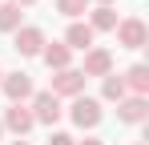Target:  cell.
Instances as JSON below:
<instances>
[{
    "label": "cell",
    "instance_id": "obj_12",
    "mask_svg": "<svg viewBox=\"0 0 149 145\" xmlns=\"http://www.w3.org/2000/svg\"><path fill=\"white\" fill-rule=\"evenodd\" d=\"M121 81H125V89H133L137 97H145V93H149V65H133Z\"/></svg>",
    "mask_w": 149,
    "mask_h": 145
},
{
    "label": "cell",
    "instance_id": "obj_2",
    "mask_svg": "<svg viewBox=\"0 0 149 145\" xmlns=\"http://www.w3.org/2000/svg\"><path fill=\"white\" fill-rule=\"evenodd\" d=\"M28 113H32V121H40V125H56L65 109H61V97H52L49 89H45V93L32 97V109H28Z\"/></svg>",
    "mask_w": 149,
    "mask_h": 145
},
{
    "label": "cell",
    "instance_id": "obj_17",
    "mask_svg": "<svg viewBox=\"0 0 149 145\" xmlns=\"http://www.w3.org/2000/svg\"><path fill=\"white\" fill-rule=\"evenodd\" d=\"M49 145H77V141L69 137V133H52V137H49Z\"/></svg>",
    "mask_w": 149,
    "mask_h": 145
},
{
    "label": "cell",
    "instance_id": "obj_11",
    "mask_svg": "<svg viewBox=\"0 0 149 145\" xmlns=\"http://www.w3.org/2000/svg\"><path fill=\"white\" fill-rule=\"evenodd\" d=\"M89 28H93V32H113V28H117V12H113V4H97Z\"/></svg>",
    "mask_w": 149,
    "mask_h": 145
},
{
    "label": "cell",
    "instance_id": "obj_22",
    "mask_svg": "<svg viewBox=\"0 0 149 145\" xmlns=\"http://www.w3.org/2000/svg\"><path fill=\"white\" fill-rule=\"evenodd\" d=\"M0 133H4V125H0Z\"/></svg>",
    "mask_w": 149,
    "mask_h": 145
},
{
    "label": "cell",
    "instance_id": "obj_9",
    "mask_svg": "<svg viewBox=\"0 0 149 145\" xmlns=\"http://www.w3.org/2000/svg\"><path fill=\"white\" fill-rule=\"evenodd\" d=\"M0 125H4V129H12L16 137H24L36 121H32V113H28L24 105H8V113H4V121H0Z\"/></svg>",
    "mask_w": 149,
    "mask_h": 145
},
{
    "label": "cell",
    "instance_id": "obj_4",
    "mask_svg": "<svg viewBox=\"0 0 149 145\" xmlns=\"http://www.w3.org/2000/svg\"><path fill=\"white\" fill-rule=\"evenodd\" d=\"M0 89H4V97H8V101H12V105H20V101H24V97H32V77H28V72H4V77H0Z\"/></svg>",
    "mask_w": 149,
    "mask_h": 145
},
{
    "label": "cell",
    "instance_id": "obj_1",
    "mask_svg": "<svg viewBox=\"0 0 149 145\" xmlns=\"http://www.w3.org/2000/svg\"><path fill=\"white\" fill-rule=\"evenodd\" d=\"M113 32H117L121 48H145V40H149V28H145L141 16H125V20H117Z\"/></svg>",
    "mask_w": 149,
    "mask_h": 145
},
{
    "label": "cell",
    "instance_id": "obj_18",
    "mask_svg": "<svg viewBox=\"0 0 149 145\" xmlns=\"http://www.w3.org/2000/svg\"><path fill=\"white\" fill-rule=\"evenodd\" d=\"M77 145H101V141H97V137H85V141H77Z\"/></svg>",
    "mask_w": 149,
    "mask_h": 145
},
{
    "label": "cell",
    "instance_id": "obj_13",
    "mask_svg": "<svg viewBox=\"0 0 149 145\" xmlns=\"http://www.w3.org/2000/svg\"><path fill=\"white\" fill-rule=\"evenodd\" d=\"M40 56H45V65H49V69H69V56H73V52H69V48L65 45H45L40 48Z\"/></svg>",
    "mask_w": 149,
    "mask_h": 145
},
{
    "label": "cell",
    "instance_id": "obj_23",
    "mask_svg": "<svg viewBox=\"0 0 149 145\" xmlns=\"http://www.w3.org/2000/svg\"><path fill=\"white\" fill-rule=\"evenodd\" d=\"M0 77H4V72H0Z\"/></svg>",
    "mask_w": 149,
    "mask_h": 145
},
{
    "label": "cell",
    "instance_id": "obj_20",
    "mask_svg": "<svg viewBox=\"0 0 149 145\" xmlns=\"http://www.w3.org/2000/svg\"><path fill=\"white\" fill-rule=\"evenodd\" d=\"M97 4H113V0H97Z\"/></svg>",
    "mask_w": 149,
    "mask_h": 145
},
{
    "label": "cell",
    "instance_id": "obj_16",
    "mask_svg": "<svg viewBox=\"0 0 149 145\" xmlns=\"http://www.w3.org/2000/svg\"><path fill=\"white\" fill-rule=\"evenodd\" d=\"M85 8H89V0H56V12H65V16H81V12H85Z\"/></svg>",
    "mask_w": 149,
    "mask_h": 145
},
{
    "label": "cell",
    "instance_id": "obj_14",
    "mask_svg": "<svg viewBox=\"0 0 149 145\" xmlns=\"http://www.w3.org/2000/svg\"><path fill=\"white\" fill-rule=\"evenodd\" d=\"M20 16H24V12H20L16 4H0V32H16V28H20Z\"/></svg>",
    "mask_w": 149,
    "mask_h": 145
},
{
    "label": "cell",
    "instance_id": "obj_8",
    "mask_svg": "<svg viewBox=\"0 0 149 145\" xmlns=\"http://www.w3.org/2000/svg\"><path fill=\"white\" fill-rule=\"evenodd\" d=\"M117 117H121V121H129V125H141V121L149 117L145 97H121V101H117Z\"/></svg>",
    "mask_w": 149,
    "mask_h": 145
},
{
    "label": "cell",
    "instance_id": "obj_19",
    "mask_svg": "<svg viewBox=\"0 0 149 145\" xmlns=\"http://www.w3.org/2000/svg\"><path fill=\"white\" fill-rule=\"evenodd\" d=\"M12 4H16V8H24V4H36V0H12Z\"/></svg>",
    "mask_w": 149,
    "mask_h": 145
},
{
    "label": "cell",
    "instance_id": "obj_5",
    "mask_svg": "<svg viewBox=\"0 0 149 145\" xmlns=\"http://www.w3.org/2000/svg\"><path fill=\"white\" fill-rule=\"evenodd\" d=\"M73 125L97 129L101 125V101H93V97H73Z\"/></svg>",
    "mask_w": 149,
    "mask_h": 145
},
{
    "label": "cell",
    "instance_id": "obj_7",
    "mask_svg": "<svg viewBox=\"0 0 149 145\" xmlns=\"http://www.w3.org/2000/svg\"><path fill=\"white\" fill-rule=\"evenodd\" d=\"M81 72H85V81H89V77H109V72H113V52H109V48H89Z\"/></svg>",
    "mask_w": 149,
    "mask_h": 145
},
{
    "label": "cell",
    "instance_id": "obj_15",
    "mask_svg": "<svg viewBox=\"0 0 149 145\" xmlns=\"http://www.w3.org/2000/svg\"><path fill=\"white\" fill-rule=\"evenodd\" d=\"M101 97H105V101H121V97H125V81L117 77V72H109V77H105V85H101Z\"/></svg>",
    "mask_w": 149,
    "mask_h": 145
},
{
    "label": "cell",
    "instance_id": "obj_10",
    "mask_svg": "<svg viewBox=\"0 0 149 145\" xmlns=\"http://www.w3.org/2000/svg\"><path fill=\"white\" fill-rule=\"evenodd\" d=\"M93 36H97V32H93L89 24L73 20V24H69V32H65V48H69V52H73V48H81V52H89V48H93Z\"/></svg>",
    "mask_w": 149,
    "mask_h": 145
},
{
    "label": "cell",
    "instance_id": "obj_3",
    "mask_svg": "<svg viewBox=\"0 0 149 145\" xmlns=\"http://www.w3.org/2000/svg\"><path fill=\"white\" fill-rule=\"evenodd\" d=\"M52 97H81L85 93V72L81 69H61L56 77H52Z\"/></svg>",
    "mask_w": 149,
    "mask_h": 145
},
{
    "label": "cell",
    "instance_id": "obj_21",
    "mask_svg": "<svg viewBox=\"0 0 149 145\" xmlns=\"http://www.w3.org/2000/svg\"><path fill=\"white\" fill-rule=\"evenodd\" d=\"M12 145H28V141H12Z\"/></svg>",
    "mask_w": 149,
    "mask_h": 145
},
{
    "label": "cell",
    "instance_id": "obj_6",
    "mask_svg": "<svg viewBox=\"0 0 149 145\" xmlns=\"http://www.w3.org/2000/svg\"><path fill=\"white\" fill-rule=\"evenodd\" d=\"M16 52L20 56H40V48H45V32L36 28V24H24V28H16Z\"/></svg>",
    "mask_w": 149,
    "mask_h": 145
}]
</instances>
